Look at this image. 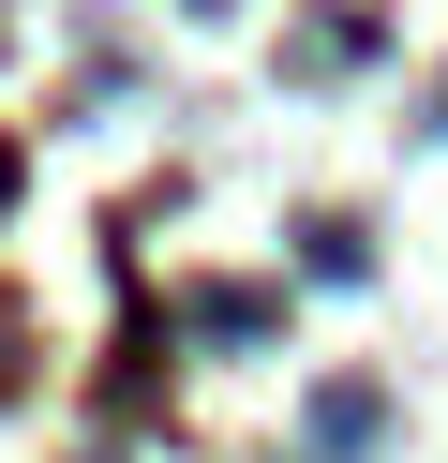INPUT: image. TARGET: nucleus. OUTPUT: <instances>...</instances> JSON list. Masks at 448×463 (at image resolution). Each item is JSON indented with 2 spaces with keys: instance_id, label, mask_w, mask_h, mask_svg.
<instances>
[{
  "instance_id": "f257e3e1",
  "label": "nucleus",
  "mask_w": 448,
  "mask_h": 463,
  "mask_svg": "<svg viewBox=\"0 0 448 463\" xmlns=\"http://www.w3.org/2000/svg\"><path fill=\"white\" fill-rule=\"evenodd\" d=\"M0 180H15V165H0Z\"/></svg>"
}]
</instances>
